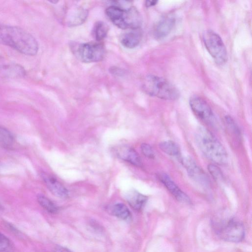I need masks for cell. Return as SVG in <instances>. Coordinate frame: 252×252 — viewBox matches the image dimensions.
<instances>
[{"label": "cell", "mask_w": 252, "mask_h": 252, "mask_svg": "<svg viewBox=\"0 0 252 252\" xmlns=\"http://www.w3.org/2000/svg\"><path fill=\"white\" fill-rule=\"evenodd\" d=\"M0 44L29 56L35 55L38 49L37 42L32 34L21 28L4 25H0Z\"/></svg>", "instance_id": "obj_1"}, {"label": "cell", "mask_w": 252, "mask_h": 252, "mask_svg": "<svg viewBox=\"0 0 252 252\" xmlns=\"http://www.w3.org/2000/svg\"><path fill=\"white\" fill-rule=\"evenodd\" d=\"M195 139L200 150L208 159L220 165L227 162L228 157L224 148L207 128L198 127L195 131Z\"/></svg>", "instance_id": "obj_2"}, {"label": "cell", "mask_w": 252, "mask_h": 252, "mask_svg": "<svg viewBox=\"0 0 252 252\" xmlns=\"http://www.w3.org/2000/svg\"><path fill=\"white\" fill-rule=\"evenodd\" d=\"M105 13L108 19L121 29L132 30L141 28V16L134 6L124 9L116 5H111L106 9Z\"/></svg>", "instance_id": "obj_3"}, {"label": "cell", "mask_w": 252, "mask_h": 252, "mask_svg": "<svg viewBox=\"0 0 252 252\" xmlns=\"http://www.w3.org/2000/svg\"><path fill=\"white\" fill-rule=\"evenodd\" d=\"M142 90L147 94L165 100H176L180 93L166 79L154 75L146 76L142 83Z\"/></svg>", "instance_id": "obj_4"}, {"label": "cell", "mask_w": 252, "mask_h": 252, "mask_svg": "<svg viewBox=\"0 0 252 252\" xmlns=\"http://www.w3.org/2000/svg\"><path fill=\"white\" fill-rule=\"evenodd\" d=\"M203 40L208 52L217 64L222 65L227 62V50L219 34L214 31L208 30L203 34Z\"/></svg>", "instance_id": "obj_5"}, {"label": "cell", "mask_w": 252, "mask_h": 252, "mask_svg": "<svg viewBox=\"0 0 252 252\" xmlns=\"http://www.w3.org/2000/svg\"><path fill=\"white\" fill-rule=\"evenodd\" d=\"M73 52L81 62L86 63L101 61L105 55L103 45L99 42H88L73 46Z\"/></svg>", "instance_id": "obj_6"}, {"label": "cell", "mask_w": 252, "mask_h": 252, "mask_svg": "<svg viewBox=\"0 0 252 252\" xmlns=\"http://www.w3.org/2000/svg\"><path fill=\"white\" fill-rule=\"evenodd\" d=\"M217 228L219 236L224 241L230 242H239L245 236V229L243 224L233 219L222 222Z\"/></svg>", "instance_id": "obj_7"}, {"label": "cell", "mask_w": 252, "mask_h": 252, "mask_svg": "<svg viewBox=\"0 0 252 252\" xmlns=\"http://www.w3.org/2000/svg\"><path fill=\"white\" fill-rule=\"evenodd\" d=\"M189 106L193 113L201 120L208 124L215 121V116L208 103L203 99L196 96L191 97Z\"/></svg>", "instance_id": "obj_8"}, {"label": "cell", "mask_w": 252, "mask_h": 252, "mask_svg": "<svg viewBox=\"0 0 252 252\" xmlns=\"http://www.w3.org/2000/svg\"><path fill=\"white\" fill-rule=\"evenodd\" d=\"M189 176L195 182L204 187H209L210 181L207 174L189 157L180 158Z\"/></svg>", "instance_id": "obj_9"}, {"label": "cell", "mask_w": 252, "mask_h": 252, "mask_svg": "<svg viewBox=\"0 0 252 252\" xmlns=\"http://www.w3.org/2000/svg\"><path fill=\"white\" fill-rule=\"evenodd\" d=\"M157 177L178 201L185 203L190 202L189 197L177 186L167 174L160 172L157 174Z\"/></svg>", "instance_id": "obj_10"}, {"label": "cell", "mask_w": 252, "mask_h": 252, "mask_svg": "<svg viewBox=\"0 0 252 252\" xmlns=\"http://www.w3.org/2000/svg\"><path fill=\"white\" fill-rule=\"evenodd\" d=\"M40 176L47 188L54 195L61 198L68 197L67 189L54 176L45 172L41 173Z\"/></svg>", "instance_id": "obj_11"}, {"label": "cell", "mask_w": 252, "mask_h": 252, "mask_svg": "<svg viewBox=\"0 0 252 252\" xmlns=\"http://www.w3.org/2000/svg\"><path fill=\"white\" fill-rule=\"evenodd\" d=\"M175 24L174 16L169 15L162 18L155 25L153 35L157 39H161L167 36Z\"/></svg>", "instance_id": "obj_12"}, {"label": "cell", "mask_w": 252, "mask_h": 252, "mask_svg": "<svg viewBox=\"0 0 252 252\" xmlns=\"http://www.w3.org/2000/svg\"><path fill=\"white\" fill-rule=\"evenodd\" d=\"M115 153L118 157L138 167L142 165L141 158L136 151L128 146L123 145L116 148Z\"/></svg>", "instance_id": "obj_13"}, {"label": "cell", "mask_w": 252, "mask_h": 252, "mask_svg": "<svg viewBox=\"0 0 252 252\" xmlns=\"http://www.w3.org/2000/svg\"><path fill=\"white\" fill-rule=\"evenodd\" d=\"M142 37L141 28L130 30L121 35L120 42L124 47L131 49L139 44Z\"/></svg>", "instance_id": "obj_14"}, {"label": "cell", "mask_w": 252, "mask_h": 252, "mask_svg": "<svg viewBox=\"0 0 252 252\" xmlns=\"http://www.w3.org/2000/svg\"><path fill=\"white\" fill-rule=\"evenodd\" d=\"M126 198L129 205L135 210L140 211L146 204L148 198L136 190L128 191Z\"/></svg>", "instance_id": "obj_15"}, {"label": "cell", "mask_w": 252, "mask_h": 252, "mask_svg": "<svg viewBox=\"0 0 252 252\" xmlns=\"http://www.w3.org/2000/svg\"><path fill=\"white\" fill-rule=\"evenodd\" d=\"M88 12L83 8L75 7L70 9L66 16L67 24L69 26L81 24L86 20Z\"/></svg>", "instance_id": "obj_16"}, {"label": "cell", "mask_w": 252, "mask_h": 252, "mask_svg": "<svg viewBox=\"0 0 252 252\" xmlns=\"http://www.w3.org/2000/svg\"><path fill=\"white\" fill-rule=\"evenodd\" d=\"M159 149L167 155L180 157V150L178 146L174 142L171 140L164 141L159 144Z\"/></svg>", "instance_id": "obj_17"}, {"label": "cell", "mask_w": 252, "mask_h": 252, "mask_svg": "<svg viewBox=\"0 0 252 252\" xmlns=\"http://www.w3.org/2000/svg\"><path fill=\"white\" fill-rule=\"evenodd\" d=\"M224 119L226 128L230 136L235 141L239 142L241 139V132L235 121L230 116H226Z\"/></svg>", "instance_id": "obj_18"}, {"label": "cell", "mask_w": 252, "mask_h": 252, "mask_svg": "<svg viewBox=\"0 0 252 252\" xmlns=\"http://www.w3.org/2000/svg\"><path fill=\"white\" fill-rule=\"evenodd\" d=\"M113 215L122 220H126L130 217V212L127 206L122 203L113 205L111 209Z\"/></svg>", "instance_id": "obj_19"}, {"label": "cell", "mask_w": 252, "mask_h": 252, "mask_svg": "<svg viewBox=\"0 0 252 252\" xmlns=\"http://www.w3.org/2000/svg\"><path fill=\"white\" fill-rule=\"evenodd\" d=\"M37 200L39 205L47 212L52 214L57 213L59 209L58 207L48 198L42 194H38Z\"/></svg>", "instance_id": "obj_20"}, {"label": "cell", "mask_w": 252, "mask_h": 252, "mask_svg": "<svg viewBox=\"0 0 252 252\" xmlns=\"http://www.w3.org/2000/svg\"><path fill=\"white\" fill-rule=\"evenodd\" d=\"M108 31V26L101 21L95 23L94 28V34L96 40L99 42L103 40L107 35Z\"/></svg>", "instance_id": "obj_21"}, {"label": "cell", "mask_w": 252, "mask_h": 252, "mask_svg": "<svg viewBox=\"0 0 252 252\" xmlns=\"http://www.w3.org/2000/svg\"><path fill=\"white\" fill-rule=\"evenodd\" d=\"M12 134L6 129L0 126V144L5 147H10L14 143Z\"/></svg>", "instance_id": "obj_22"}, {"label": "cell", "mask_w": 252, "mask_h": 252, "mask_svg": "<svg viewBox=\"0 0 252 252\" xmlns=\"http://www.w3.org/2000/svg\"><path fill=\"white\" fill-rule=\"evenodd\" d=\"M208 170L212 177L217 181H220L223 178V175L220 169L214 164H209Z\"/></svg>", "instance_id": "obj_23"}, {"label": "cell", "mask_w": 252, "mask_h": 252, "mask_svg": "<svg viewBox=\"0 0 252 252\" xmlns=\"http://www.w3.org/2000/svg\"><path fill=\"white\" fill-rule=\"evenodd\" d=\"M10 241L4 234L0 232V252H6L10 248Z\"/></svg>", "instance_id": "obj_24"}, {"label": "cell", "mask_w": 252, "mask_h": 252, "mask_svg": "<svg viewBox=\"0 0 252 252\" xmlns=\"http://www.w3.org/2000/svg\"><path fill=\"white\" fill-rule=\"evenodd\" d=\"M141 150L142 154L147 158H154L155 154L152 147L147 143H142L141 145Z\"/></svg>", "instance_id": "obj_25"}, {"label": "cell", "mask_w": 252, "mask_h": 252, "mask_svg": "<svg viewBox=\"0 0 252 252\" xmlns=\"http://www.w3.org/2000/svg\"><path fill=\"white\" fill-rule=\"evenodd\" d=\"M54 252H72L69 249L60 246H56L54 249Z\"/></svg>", "instance_id": "obj_26"}, {"label": "cell", "mask_w": 252, "mask_h": 252, "mask_svg": "<svg viewBox=\"0 0 252 252\" xmlns=\"http://www.w3.org/2000/svg\"><path fill=\"white\" fill-rule=\"evenodd\" d=\"M157 0H146L145 2V6L147 7L155 5L158 3Z\"/></svg>", "instance_id": "obj_27"}, {"label": "cell", "mask_w": 252, "mask_h": 252, "mask_svg": "<svg viewBox=\"0 0 252 252\" xmlns=\"http://www.w3.org/2000/svg\"><path fill=\"white\" fill-rule=\"evenodd\" d=\"M2 209V206L0 204V210Z\"/></svg>", "instance_id": "obj_28"}]
</instances>
